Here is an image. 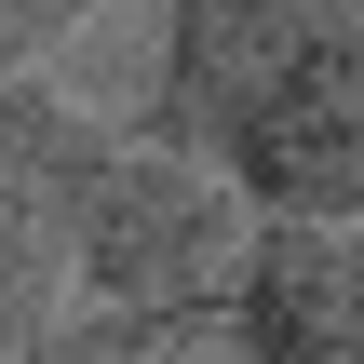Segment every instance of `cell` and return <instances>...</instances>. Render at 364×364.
<instances>
[{
    "label": "cell",
    "mask_w": 364,
    "mask_h": 364,
    "mask_svg": "<svg viewBox=\"0 0 364 364\" xmlns=\"http://www.w3.org/2000/svg\"><path fill=\"white\" fill-rule=\"evenodd\" d=\"M108 162V122L68 108L41 68L0 81V338L27 351L54 284H68V216H81V176Z\"/></svg>",
    "instance_id": "2"
},
{
    "label": "cell",
    "mask_w": 364,
    "mask_h": 364,
    "mask_svg": "<svg viewBox=\"0 0 364 364\" xmlns=\"http://www.w3.org/2000/svg\"><path fill=\"white\" fill-rule=\"evenodd\" d=\"M243 189L189 149H149V135H108V162L81 176V216H68V284L95 311H149V324H203L243 270Z\"/></svg>",
    "instance_id": "1"
},
{
    "label": "cell",
    "mask_w": 364,
    "mask_h": 364,
    "mask_svg": "<svg viewBox=\"0 0 364 364\" xmlns=\"http://www.w3.org/2000/svg\"><path fill=\"white\" fill-rule=\"evenodd\" d=\"M216 324L243 364H364V216H257Z\"/></svg>",
    "instance_id": "4"
},
{
    "label": "cell",
    "mask_w": 364,
    "mask_h": 364,
    "mask_svg": "<svg viewBox=\"0 0 364 364\" xmlns=\"http://www.w3.org/2000/svg\"><path fill=\"white\" fill-rule=\"evenodd\" d=\"M162 338H189V324H149V311H81V324H41L14 364H162Z\"/></svg>",
    "instance_id": "5"
},
{
    "label": "cell",
    "mask_w": 364,
    "mask_h": 364,
    "mask_svg": "<svg viewBox=\"0 0 364 364\" xmlns=\"http://www.w3.org/2000/svg\"><path fill=\"white\" fill-rule=\"evenodd\" d=\"M81 14H108V0H0V81H27V68L81 27Z\"/></svg>",
    "instance_id": "6"
},
{
    "label": "cell",
    "mask_w": 364,
    "mask_h": 364,
    "mask_svg": "<svg viewBox=\"0 0 364 364\" xmlns=\"http://www.w3.org/2000/svg\"><path fill=\"white\" fill-rule=\"evenodd\" d=\"M351 0H162V81H149V149H216L270 81H284V54L297 41H324Z\"/></svg>",
    "instance_id": "3"
}]
</instances>
